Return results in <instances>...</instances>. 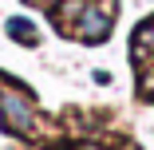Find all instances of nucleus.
Here are the masks:
<instances>
[{
	"label": "nucleus",
	"mask_w": 154,
	"mask_h": 150,
	"mask_svg": "<svg viewBox=\"0 0 154 150\" xmlns=\"http://www.w3.org/2000/svg\"><path fill=\"white\" fill-rule=\"evenodd\" d=\"M111 12H115L111 4H103V8H91V4H87L83 16H79V32H75V36H79L83 44H103V40L111 36Z\"/></svg>",
	"instance_id": "1"
},
{
	"label": "nucleus",
	"mask_w": 154,
	"mask_h": 150,
	"mask_svg": "<svg viewBox=\"0 0 154 150\" xmlns=\"http://www.w3.org/2000/svg\"><path fill=\"white\" fill-rule=\"evenodd\" d=\"M8 36H12V40H20V44H36V40H40V36H36V28L28 24V20H20V16H16V20H8Z\"/></svg>",
	"instance_id": "4"
},
{
	"label": "nucleus",
	"mask_w": 154,
	"mask_h": 150,
	"mask_svg": "<svg viewBox=\"0 0 154 150\" xmlns=\"http://www.w3.org/2000/svg\"><path fill=\"white\" fill-rule=\"evenodd\" d=\"M146 47H154V16L138 24V32H134V40H131V51H134V63H142V59H146Z\"/></svg>",
	"instance_id": "3"
},
{
	"label": "nucleus",
	"mask_w": 154,
	"mask_h": 150,
	"mask_svg": "<svg viewBox=\"0 0 154 150\" xmlns=\"http://www.w3.org/2000/svg\"><path fill=\"white\" fill-rule=\"evenodd\" d=\"M0 111H4V123H8V130H16V134H28L32 130V107H28L20 95H0Z\"/></svg>",
	"instance_id": "2"
}]
</instances>
